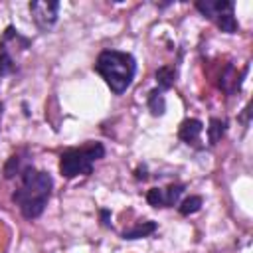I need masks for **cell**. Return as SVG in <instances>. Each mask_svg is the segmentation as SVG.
I'll return each instance as SVG.
<instances>
[{
  "label": "cell",
  "instance_id": "obj_14",
  "mask_svg": "<svg viewBox=\"0 0 253 253\" xmlns=\"http://www.w3.org/2000/svg\"><path fill=\"white\" fill-rule=\"evenodd\" d=\"M213 22H215L217 28H219L221 32H225V34H235V32L239 30V24H237V20H235V16H233V10L219 14Z\"/></svg>",
  "mask_w": 253,
  "mask_h": 253
},
{
  "label": "cell",
  "instance_id": "obj_19",
  "mask_svg": "<svg viewBox=\"0 0 253 253\" xmlns=\"http://www.w3.org/2000/svg\"><path fill=\"white\" fill-rule=\"evenodd\" d=\"M2 113H4V105L0 103V121H2Z\"/></svg>",
  "mask_w": 253,
  "mask_h": 253
},
{
  "label": "cell",
  "instance_id": "obj_4",
  "mask_svg": "<svg viewBox=\"0 0 253 253\" xmlns=\"http://www.w3.org/2000/svg\"><path fill=\"white\" fill-rule=\"evenodd\" d=\"M30 12L40 30H49L57 22V12H59V2L49 0V2H40L34 0L30 2Z\"/></svg>",
  "mask_w": 253,
  "mask_h": 253
},
{
  "label": "cell",
  "instance_id": "obj_7",
  "mask_svg": "<svg viewBox=\"0 0 253 253\" xmlns=\"http://www.w3.org/2000/svg\"><path fill=\"white\" fill-rule=\"evenodd\" d=\"M247 65H245V69L241 71V75L237 77L235 75V67L231 65V63H227L225 65V69L221 71V75H219V89L221 91H225L227 95H233L239 87H241V81H243V77H245V73H247Z\"/></svg>",
  "mask_w": 253,
  "mask_h": 253
},
{
  "label": "cell",
  "instance_id": "obj_5",
  "mask_svg": "<svg viewBox=\"0 0 253 253\" xmlns=\"http://www.w3.org/2000/svg\"><path fill=\"white\" fill-rule=\"evenodd\" d=\"M233 8H235V4L231 0H200V2H196V10L202 16H206L208 20H215L219 14L229 12Z\"/></svg>",
  "mask_w": 253,
  "mask_h": 253
},
{
  "label": "cell",
  "instance_id": "obj_1",
  "mask_svg": "<svg viewBox=\"0 0 253 253\" xmlns=\"http://www.w3.org/2000/svg\"><path fill=\"white\" fill-rule=\"evenodd\" d=\"M18 178L20 186L14 190L12 202L18 206L20 213L26 219H38L51 196L53 178L43 170H36L34 166H28Z\"/></svg>",
  "mask_w": 253,
  "mask_h": 253
},
{
  "label": "cell",
  "instance_id": "obj_6",
  "mask_svg": "<svg viewBox=\"0 0 253 253\" xmlns=\"http://www.w3.org/2000/svg\"><path fill=\"white\" fill-rule=\"evenodd\" d=\"M28 166H32L30 154H28V150H20V152L12 154V156L6 160V164H4V178H6V180H12V178L20 176Z\"/></svg>",
  "mask_w": 253,
  "mask_h": 253
},
{
  "label": "cell",
  "instance_id": "obj_12",
  "mask_svg": "<svg viewBox=\"0 0 253 253\" xmlns=\"http://www.w3.org/2000/svg\"><path fill=\"white\" fill-rule=\"evenodd\" d=\"M146 105H148V109H150V113H152L154 117L164 115V111H166V101H164V95H162V91H160L158 87L148 93Z\"/></svg>",
  "mask_w": 253,
  "mask_h": 253
},
{
  "label": "cell",
  "instance_id": "obj_17",
  "mask_svg": "<svg viewBox=\"0 0 253 253\" xmlns=\"http://www.w3.org/2000/svg\"><path fill=\"white\" fill-rule=\"evenodd\" d=\"M146 202L152 208H164V192H162V188H150L146 192Z\"/></svg>",
  "mask_w": 253,
  "mask_h": 253
},
{
  "label": "cell",
  "instance_id": "obj_13",
  "mask_svg": "<svg viewBox=\"0 0 253 253\" xmlns=\"http://www.w3.org/2000/svg\"><path fill=\"white\" fill-rule=\"evenodd\" d=\"M225 130H227V123L221 121V119L211 117L210 119V125H208V140H210V144L211 146L217 144L221 140V136L225 134Z\"/></svg>",
  "mask_w": 253,
  "mask_h": 253
},
{
  "label": "cell",
  "instance_id": "obj_16",
  "mask_svg": "<svg viewBox=\"0 0 253 253\" xmlns=\"http://www.w3.org/2000/svg\"><path fill=\"white\" fill-rule=\"evenodd\" d=\"M202 204H204V200H202L200 196H190V198H186V200L178 206V211H180L182 215H192V213L200 211Z\"/></svg>",
  "mask_w": 253,
  "mask_h": 253
},
{
  "label": "cell",
  "instance_id": "obj_8",
  "mask_svg": "<svg viewBox=\"0 0 253 253\" xmlns=\"http://www.w3.org/2000/svg\"><path fill=\"white\" fill-rule=\"evenodd\" d=\"M202 130H204V123L200 119H186V121L180 123L178 138L184 140L186 144H196L200 140Z\"/></svg>",
  "mask_w": 253,
  "mask_h": 253
},
{
  "label": "cell",
  "instance_id": "obj_9",
  "mask_svg": "<svg viewBox=\"0 0 253 253\" xmlns=\"http://www.w3.org/2000/svg\"><path fill=\"white\" fill-rule=\"evenodd\" d=\"M156 221H138L136 225H132L130 229L123 231V239H138V237H146L150 233L156 231Z\"/></svg>",
  "mask_w": 253,
  "mask_h": 253
},
{
  "label": "cell",
  "instance_id": "obj_18",
  "mask_svg": "<svg viewBox=\"0 0 253 253\" xmlns=\"http://www.w3.org/2000/svg\"><path fill=\"white\" fill-rule=\"evenodd\" d=\"M109 217H111V211L103 208V210H101V221H103V225H105V227H109V225H111V223H109Z\"/></svg>",
  "mask_w": 253,
  "mask_h": 253
},
{
  "label": "cell",
  "instance_id": "obj_10",
  "mask_svg": "<svg viewBox=\"0 0 253 253\" xmlns=\"http://www.w3.org/2000/svg\"><path fill=\"white\" fill-rule=\"evenodd\" d=\"M16 71H18V65H16V59L10 53V47L0 43V77L12 75Z\"/></svg>",
  "mask_w": 253,
  "mask_h": 253
},
{
  "label": "cell",
  "instance_id": "obj_2",
  "mask_svg": "<svg viewBox=\"0 0 253 253\" xmlns=\"http://www.w3.org/2000/svg\"><path fill=\"white\" fill-rule=\"evenodd\" d=\"M93 69L105 79L107 87L115 95H123L130 87V83L136 75V59L128 51L103 49L97 55Z\"/></svg>",
  "mask_w": 253,
  "mask_h": 253
},
{
  "label": "cell",
  "instance_id": "obj_3",
  "mask_svg": "<svg viewBox=\"0 0 253 253\" xmlns=\"http://www.w3.org/2000/svg\"><path fill=\"white\" fill-rule=\"evenodd\" d=\"M105 156L103 142H87L77 148H67L59 156V172L63 178L89 176L93 172V164Z\"/></svg>",
  "mask_w": 253,
  "mask_h": 253
},
{
  "label": "cell",
  "instance_id": "obj_11",
  "mask_svg": "<svg viewBox=\"0 0 253 253\" xmlns=\"http://www.w3.org/2000/svg\"><path fill=\"white\" fill-rule=\"evenodd\" d=\"M176 81V69L172 65H162L156 69V83L160 91H168Z\"/></svg>",
  "mask_w": 253,
  "mask_h": 253
},
{
  "label": "cell",
  "instance_id": "obj_15",
  "mask_svg": "<svg viewBox=\"0 0 253 253\" xmlns=\"http://www.w3.org/2000/svg\"><path fill=\"white\" fill-rule=\"evenodd\" d=\"M162 192H164V208H170V206L178 204L180 196L184 194V184H170Z\"/></svg>",
  "mask_w": 253,
  "mask_h": 253
}]
</instances>
